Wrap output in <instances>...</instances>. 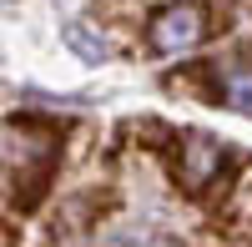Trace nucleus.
Wrapping results in <instances>:
<instances>
[{"label":"nucleus","instance_id":"f257e3e1","mask_svg":"<svg viewBox=\"0 0 252 247\" xmlns=\"http://www.w3.org/2000/svg\"><path fill=\"white\" fill-rule=\"evenodd\" d=\"M207 40V5L202 0H172L146 20V46L157 56H187Z\"/></svg>","mask_w":252,"mask_h":247},{"label":"nucleus","instance_id":"f03ea898","mask_svg":"<svg viewBox=\"0 0 252 247\" xmlns=\"http://www.w3.org/2000/svg\"><path fill=\"white\" fill-rule=\"evenodd\" d=\"M222 172H227V147L222 141L202 136V131H187L177 141V182L187 192H207Z\"/></svg>","mask_w":252,"mask_h":247},{"label":"nucleus","instance_id":"7ed1b4c3","mask_svg":"<svg viewBox=\"0 0 252 247\" xmlns=\"http://www.w3.org/2000/svg\"><path fill=\"white\" fill-rule=\"evenodd\" d=\"M217 96H222L232 111L252 116V66H237V71H227V76L217 81Z\"/></svg>","mask_w":252,"mask_h":247},{"label":"nucleus","instance_id":"20e7f679","mask_svg":"<svg viewBox=\"0 0 252 247\" xmlns=\"http://www.w3.org/2000/svg\"><path fill=\"white\" fill-rule=\"evenodd\" d=\"M66 40H71L86 61H106V40H96L91 26H81V20H76V26H66Z\"/></svg>","mask_w":252,"mask_h":247},{"label":"nucleus","instance_id":"39448f33","mask_svg":"<svg viewBox=\"0 0 252 247\" xmlns=\"http://www.w3.org/2000/svg\"><path fill=\"white\" fill-rule=\"evenodd\" d=\"M237 217H242V222H247V227H252V187H247V192L237 197Z\"/></svg>","mask_w":252,"mask_h":247}]
</instances>
